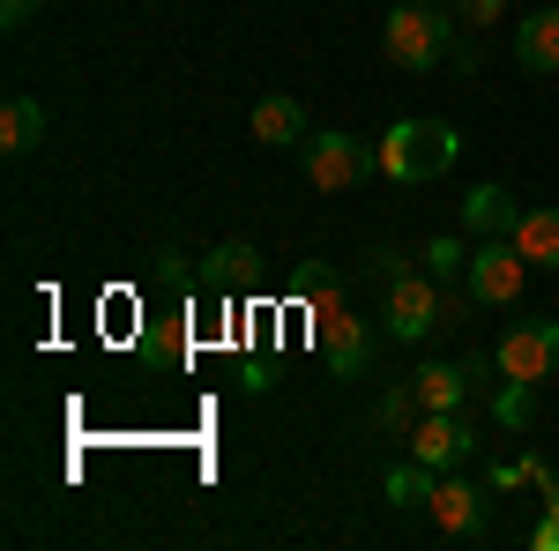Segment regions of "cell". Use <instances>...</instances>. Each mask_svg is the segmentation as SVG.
I'll list each match as a JSON object with an SVG mask.
<instances>
[{
  "instance_id": "cell-1",
  "label": "cell",
  "mask_w": 559,
  "mask_h": 551,
  "mask_svg": "<svg viewBox=\"0 0 559 551\" xmlns=\"http://www.w3.org/2000/svg\"><path fill=\"white\" fill-rule=\"evenodd\" d=\"M455 128L448 120H395V128L381 134V171L388 179H403V187H426V179H440V171L455 165Z\"/></svg>"
},
{
  "instance_id": "cell-2",
  "label": "cell",
  "mask_w": 559,
  "mask_h": 551,
  "mask_svg": "<svg viewBox=\"0 0 559 551\" xmlns=\"http://www.w3.org/2000/svg\"><path fill=\"white\" fill-rule=\"evenodd\" d=\"M299 165L321 194H344V187H366L381 171V142H358V134L329 128V134H306L299 142Z\"/></svg>"
},
{
  "instance_id": "cell-3",
  "label": "cell",
  "mask_w": 559,
  "mask_h": 551,
  "mask_svg": "<svg viewBox=\"0 0 559 551\" xmlns=\"http://www.w3.org/2000/svg\"><path fill=\"white\" fill-rule=\"evenodd\" d=\"M448 38H455V15H440V8H426V0H403L395 15H388V60L395 68H411V75H426V68H440L448 60Z\"/></svg>"
},
{
  "instance_id": "cell-4",
  "label": "cell",
  "mask_w": 559,
  "mask_h": 551,
  "mask_svg": "<svg viewBox=\"0 0 559 551\" xmlns=\"http://www.w3.org/2000/svg\"><path fill=\"white\" fill-rule=\"evenodd\" d=\"M448 313H455V298L440 291V276H418V268L388 276V336L395 343H426Z\"/></svg>"
},
{
  "instance_id": "cell-5",
  "label": "cell",
  "mask_w": 559,
  "mask_h": 551,
  "mask_svg": "<svg viewBox=\"0 0 559 551\" xmlns=\"http://www.w3.org/2000/svg\"><path fill=\"white\" fill-rule=\"evenodd\" d=\"M492 366H500V381H552L559 373V321H515L508 336L492 343Z\"/></svg>"
},
{
  "instance_id": "cell-6",
  "label": "cell",
  "mask_w": 559,
  "mask_h": 551,
  "mask_svg": "<svg viewBox=\"0 0 559 551\" xmlns=\"http://www.w3.org/2000/svg\"><path fill=\"white\" fill-rule=\"evenodd\" d=\"M522 268H530V261H522L515 239H477V247H471V276H463V284H471L477 306H515V298H522Z\"/></svg>"
},
{
  "instance_id": "cell-7",
  "label": "cell",
  "mask_w": 559,
  "mask_h": 551,
  "mask_svg": "<svg viewBox=\"0 0 559 551\" xmlns=\"http://www.w3.org/2000/svg\"><path fill=\"white\" fill-rule=\"evenodd\" d=\"M313 343H321V358H329L336 373H358V366H366V328H358L329 291H313Z\"/></svg>"
},
{
  "instance_id": "cell-8",
  "label": "cell",
  "mask_w": 559,
  "mask_h": 551,
  "mask_svg": "<svg viewBox=\"0 0 559 551\" xmlns=\"http://www.w3.org/2000/svg\"><path fill=\"white\" fill-rule=\"evenodd\" d=\"M411 455L432 469H448V463H463L471 455V432H463V410H426V418L411 424Z\"/></svg>"
},
{
  "instance_id": "cell-9",
  "label": "cell",
  "mask_w": 559,
  "mask_h": 551,
  "mask_svg": "<svg viewBox=\"0 0 559 551\" xmlns=\"http://www.w3.org/2000/svg\"><path fill=\"white\" fill-rule=\"evenodd\" d=\"M515 60L530 68V75H559V8H537V15H522Z\"/></svg>"
},
{
  "instance_id": "cell-10",
  "label": "cell",
  "mask_w": 559,
  "mask_h": 551,
  "mask_svg": "<svg viewBox=\"0 0 559 551\" xmlns=\"http://www.w3.org/2000/svg\"><path fill=\"white\" fill-rule=\"evenodd\" d=\"M515 194H508V187H492V179H485V187H471V202H463V224H471L477 239H508V231H515Z\"/></svg>"
},
{
  "instance_id": "cell-11",
  "label": "cell",
  "mask_w": 559,
  "mask_h": 551,
  "mask_svg": "<svg viewBox=\"0 0 559 551\" xmlns=\"http://www.w3.org/2000/svg\"><path fill=\"white\" fill-rule=\"evenodd\" d=\"M411 387H418V403H426V410H463V395H471V366L426 358V366L411 373Z\"/></svg>"
},
{
  "instance_id": "cell-12",
  "label": "cell",
  "mask_w": 559,
  "mask_h": 551,
  "mask_svg": "<svg viewBox=\"0 0 559 551\" xmlns=\"http://www.w3.org/2000/svg\"><path fill=\"white\" fill-rule=\"evenodd\" d=\"M247 128H254V142H269V149H299L306 142V112H299V97H261Z\"/></svg>"
},
{
  "instance_id": "cell-13",
  "label": "cell",
  "mask_w": 559,
  "mask_h": 551,
  "mask_svg": "<svg viewBox=\"0 0 559 551\" xmlns=\"http://www.w3.org/2000/svg\"><path fill=\"white\" fill-rule=\"evenodd\" d=\"M508 239L522 247V261H530V268H559V209H522Z\"/></svg>"
},
{
  "instance_id": "cell-14",
  "label": "cell",
  "mask_w": 559,
  "mask_h": 551,
  "mask_svg": "<svg viewBox=\"0 0 559 551\" xmlns=\"http://www.w3.org/2000/svg\"><path fill=\"white\" fill-rule=\"evenodd\" d=\"M38 142H45V105L38 97H8V105H0V149L23 157V149H38Z\"/></svg>"
},
{
  "instance_id": "cell-15",
  "label": "cell",
  "mask_w": 559,
  "mask_h": 551,
  "mask_svg": "<svg viewBox=\"0 0 559 551\" xmlns=\"http://www.w3.org/2000/svg\"><path fill=\"white\" fill-rule=\"evenodd\" d=\"M432 522H440L448 537H471L477 522H485V500H477L463 477H455V484H432Z\"/></svg>"
},
{
  "instance_id": "cell-16",
  "label": "cell",
  "mask_w": 559,
  "mask_h": 551,
  "mask_svg": "<svg viewBox=\"0 0 559 551\" xmlns=\"http://www.w3.org/2000/svg\"><path fill=\"white\" fill-rule=\"evenodd\" d=\"M432 484H440V477H432V463H418V455L388 469V500H395V507H432Z\"/></svg>"
},
{
  "instance_id": "cell-17",
  "label": "cell",
  "mask_w": 559,
  "mask_h": 551,
  "mask_svg": "<svg viewBox=\"0 0 559 551\" xmlns=\"http://www.w3.org/2000/svg\"><path fill=\"white\" fill-rule=\"evenodd\" d=\"M247 276H254V247L231 239V247H216V254H210V284H216V291H239Z\"/></svg>"
},
{
  "instance_id": "cell-18",
  "label": "cell",
  "mask_w": 559,
  "mask_h": 551,
  "mask_svg": "<svg viewBox=\"0 0 559 551\" xmlns=\"http://www.w3.org/2000/svg\"><path fill=\"white\" fill-rule=\"evenodd\" d=\"M426 276H440V284H463V276H471L463 239H432V247H426Z\"/></svg>"
},
{
  "instance_id": "cell-19",
  "label": "cell",
  "mask_w": 559,
  "mask_h": 551,
  "mask_svg": "<svg viewBox=\"0 0 559 551\" xmlns=\"http://www.w3.org/2000/svg\"><path fill=\"white\" fill-rule=\"evenodd\" d=\"M418 418H426V403H418V387H411V381L381 395V424H388V432H411Z\"/></svg>"
},
{
  "instance_id": "cell-20",
  "label": "cell",
  "mask_w": 559,
  "mask_h": 551,
  "mask_svg": "<svg viewBox=\"0 0 559 551\" xmlns=\"http://www.w3.org/2000/svg\"><path fill=\"white\" fill-rule=\"evenodd\" d=\"M448 15H455L463 31H485V23H500V15H508V0H448Z\"/></svg>"
},
{
  "instance_id": "cell-21",
  "label": "cell",
  "mask_w": 559,
  "mask_h": 551,
  "mask_svg": "<svg viewBox=\"0 0 559 551\" xmlns=\"http://www.w3.org/2000/svg\"><path fill=\"white\" fill-rule=\"evenodd\" d=\"M530 403H537L530 381H508V387H500V424H530Z\"/></svg>"
},
{
  "instance_id": "cell-22",
  "label": "cell",
  "mask_w": 559,
  "mask_h": 551,
  "mask_svg": "<svg viewBox=\"0 0 559 551\" xmlns=\"http://www.w3.org/2000/svg\"><path fill=\"white\" fill-rule=\"evenodd\" d=\"M31 8H38V0H0V23L15 31V23H31Z\"/></svg>"
}]
</instances>
